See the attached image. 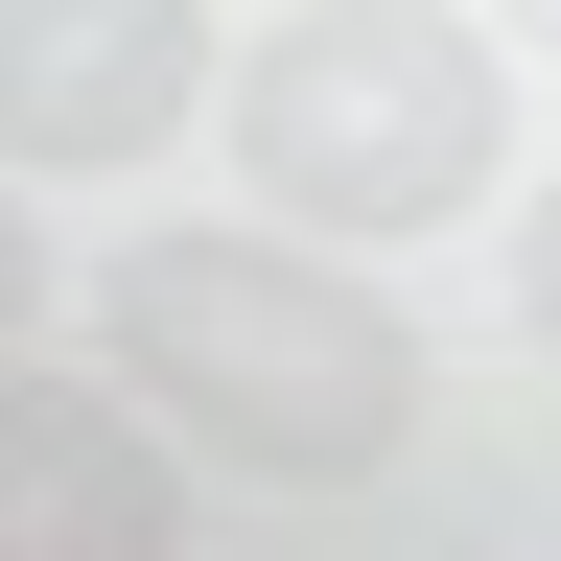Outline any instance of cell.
I'll list each match as a JSON object with an SVG mask.
<instances>
[{
  "mask_svg": "<svg viewBox=\"0 0 561 561\" xmlns=\"http://www.w3.org/2000/svg\"><path fill=\"white\" fill-rule=\"evenodd\" d=\"M94 351H117V398L164 421V445L257 468V491H375L421 445V328L375 280H328L280 210L257 234H140L94 280Z\"/></svg>",
  "mask_w": 561,
  "mask_h": 561,
  "instance_id": "6da1fadb",
  "label": "cell"
},
{
  "mask_svg": "<svg viewBox=\"0 0 561 561\" xmlns=\"http://www.w3.org/2000/svg\"><path fill=\"white\" fill-rule=\"evenodd\" d=\"M210 117H234L280 234H445L491 187V140H515V94H491V47L445 0H280V47Z\"/></svg>",
  "mask_w": 561,
  "mask_h": 561,
  "instance_id": "7a4b0ae2",
  "label": "cell"
},
{
  "mask_svg": "<svg viewBox=\"0 0 561 561\" xmlns=\"http://www.w3.org/2000/svg\"><path fill=\"white\" fill-rule=\"evenodd\" d=\"M210 117V0H0V164H140Z\"/></svg>",
  "mask_w": 561,
  "mask_h": 561,
  "instance_id": "3957f363",
  "label": "cell"
},
{
  "mask_svg": "<svg viewBox=\"0 0 561 561\" xmlns=\"http://www.w3.org/2000/svg\"><path fill=\"white\" fill-rule=\"evenodd\" d=\"M164 538H187L164 421L94 375H0V561H164Z\"/></svg>",
  "mask_w": 561,
  "mask_h": 561,
  "instance_id": "277c9868",
  "label": "cell"
},
{
  "mask_svg": "<svg viewBox=\"0 0 561 561\" xmlns=\"http://www.w3.org/2000/svg\"><path fill=\"white\" fill-rule=\"evenodd\" d=\"M515 328H538V351H561V187H538V210H515Z\"/></svg>",
  "mask_w": 561,
  "mask_h": 561,
  "instance_id": "5b68a950",
  "label": "cell"
},
{
  "mask_svg": "<svg viewBox=\"0 0 561 561\" xmlns=\"http://www.w3.org/2000/svg\"><path fill=\"white\" fill-rule=\"evenodd\" d=\"M24 305H47V257H24V187H0V351H24Z\"/></svg>",
  "mask_w": 561,
  "mask_h": 561,
  "instance_id": "8992f818",
  "label": "cell"
},
{
  "mask_svg": "<svg viewBox=\"0 0 561 561\" xmlns=\"http://www.w3.org/2000/svg\"><path fill=\"white\" fill-rule=\"evenodd\" d=\"M491 24H515V47H561V0H491Z\"/></svg>",
  "mask_w": 561,
  "mask_h": 561,
  "instance_id": "52a82bcc",
  "label": "cell"
}]
</instances>
